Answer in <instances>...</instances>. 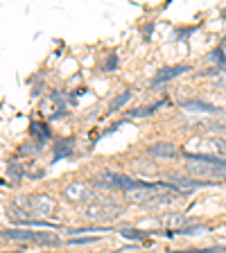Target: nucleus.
I'll use <instances>...</instances> for the list:
<instances>
[{
  "label": "nucleus",
  "instance_id": "obj_1",
  "mask_svg": "<svg viewBox=\"0 0 226 253\" xmlns=\"http://www.w3.org/2000/svg\"><path fill=\"white\" fill-rule=\"evenodd\" d=\"M185 172H188L192 179H199V181H222V179H226V161L224 158L201 156V154L188 152Z\"/></svg>",
  "mask_w": 226,
  "mask_h": 253
},
{
  "label": "nucleus",
  "instance_id": "obj_2",
  "mask_svg": "<svg viewBox=\"0 0 226 253\" xmlns=\"http://www.w3.org/2000/svg\"><path fill=\"white\" fill-rule=\"evenodd\" d=\"M2 235L9 240H21V242H41V244H59V237L54 233H34L27 228H5Z\"/></svg>",
  "mask_w": 226,
  "mask_h": 253
},
{
  "label": "nucleus",
  "instance_id": "obj_3",
  "mask_svg": "<svg viewBox=\"0 0 226 253\" xmlns=\"http://www.w3.org/2000/svg\"><path fill=\"white\" fill-rule=\"evenodd\" d=\"M122 208L118 204H111L109 199H97V201H90L82 212H84L86 219H111V217H116Z\"/></svg>",
  "mask_w": 226,
  "mask_h": 253
},
{
  "label": "nucleus",
  "instance_id": "obj_4",
  "mask_svg": "<svg viewBox=\"0 0 226 253\" xmlns=\"http://www.w3.org/2000/svg\"><path fill=\"white\" fill-rule=\"evenodd\" d=\"M97 185H100V188H111V190H118V188H120V190H125V192H129V190L138 188V185H142V183L129 179V176H125V174L104 172L100 179H97Z\"/></svg>",
  "mask_w": 226,
  "mask_h": 253
},
{
  "label": "nucleus",
  "instance_id": "obj_5",
  "mask_svg": "<svg viewBox=\"0 0 226 253\" xmlns=\"http://www.w3.org/2000/svg\"><path fill=\"white\" fill-rule=\"evenodd\" d=\"M41 113L47 120H57V118L66 116V104H63L61 93H50L45 100L41 102Z\"/></svg>",
  "mask_w": 226,
  "mask_h": 253
},
{
  "label": "nucleus",
  "instance_id": "obj_6",
  "mask_svg": "<svg viewBox=\"0 0 226 253\" xmlns=\"http://www.w3.org/2000/svg\"><path fill=\"white\" fill-rule=\"evenodd\" d=\"M197 145H201V156H215L226 161V138H201L197 140Z\"/></svg>",
  "mask_w": 226,
  "mask_h": 253
},
{
  "label": "nucleus",
  "instance_id": "obj_7",
  "mask_svg": "<svg viewBox=\"0 0 226 253\" xmlns=\"http://www.w3.org/2000/svg\"><path fill=\"white\" fill-rule=\"evenodd\" d=\"M63 197L68 201H89L95 197V192L89 188V183H82V181H73L63 188Z\"/></svg>",
  "mask_w": 226,
  "mask_h": 253
},
{
  "label": "nucleus",
  "instance_id": "obj_8",
  "mask_svg": "<svg viewBox=\"0 0 226 253\" xmlns=\"http://www.w3.org/2000/svg\"><path fill=\"white\" fill-rule=\"evenodd\" d=\"M54 212V201L47 195L32 197V215L34 217H50Z\"/></svg>",
  "mask_w": 226,
  "mask_h": 253
},
{
  "label": "nucleus",
  "instance_id": "obj_9",
  "mask_svg": "<svg viewBox=\"0 0 226 253\" xmlns=\"http://www.w3.org/2000/svg\"><path fill=\"white\" fill-rule=\"evenodd\" d=\"M181 109L188 111V113H220V109H215L213 104H208V102H201V100H185L181 102Z\"/></svg>",
  "mask_w": 226,
  "mask_h": 253
},
{
  "label": "nucleus",
  "instance_id": "obj_10",
  "mask_svg": "<svg viewBox=\"0 0 226 253\" xmlns=\"http://www.w3.org/2000/svg\"><path fill=\"white\" fill-rule=\"evenodd\" d=\"M147 152H149V156H158V158H177L179 156V149H177V145H172V142H156Z\"/></svg>",
  "mask_w": 226,
  "mask_h": 253
},
{
  "label": "nucleus",
  "instance_id": "obj_11",
  "mask_svg": "<svg viewBox=\"0 0 226 253\" xmlns=\"http://www.w3.org/2000/svg\"><path fill=\"white\" fill-rule=\"evenodd\" d=\"M183 73H188V66H172V68H165V70H161V73L154 77L152 84L158 86V84H163V82H170V79L179 77V75H183Z\"/></svg>",
  "mask_w": 226,
  "mask_h": 253
},
{
  "label": "nucleus",
  "instance_id": "obj_12",
  "mask_svg": "<svg viewBox=\"0 0 226 253\" xmlns=\"http://www.w3.org/2000/svg\"><path fill=\"white\" fill-rule=\"evenodd\" d=\"M161 221H163V224H168V226L172 228L174 233L183 231V228H190V226H188L190 219H188L185 215H165V217H161Z\"/></svg>",
  "mask_w": 226,
  "mask_h": 253
},
{
  "label": "nucleus",
  "instance_id": "obj_13",
  "mask_svg": "<svg viewBox=\"0 0 226 253\" xmlns=\"http://www.w3.org/2000/svg\"><path fill=\"white\" fill-rule=\"evenodd\" d=\"M129 100H132V93H129V90H125V93H120L118 97H113V100H111L109 111H118V109H122V106H125Z\"/></svg>",
  "mask_w": 226,
  "mask_h": 253
},
{
  "label": "nucleus",
  "instance_id": "obj_14",
  "mask_svg": "<svg viewBox=\"0 0 226 253\" xmlns=\"http://www.w3.org/2000/svg\"><path fill=\"white\" fill-rule=\"evenodd\" d=\"M120 235H125V237H129V240H145V237H149L152 233H147V231H140V228H122L120 231Z\"/></svg>",
  "mask_w": 226,
  "mask_h": 253
},
{
  "label": "nucleus",
  "instance_id": "obj_15",
  "mask_svg": "<svg viewBox=\"0 0 226 253\" xmlns=\"http://www.w3.org/2000/svg\"><path fill=\"white\" fill-rule=\"evenodd\" d=\"M132 169L136 174H140V176H152L154 174V165L145 163V161H136V163H132Z\"/></svg>",
  "mask_w": 226,
  "mask_h": 253
},
{
  "label": "nucleus",
  "instance_id": "obj_16",
  "mask_svg": "<svg viewBox=\"0 0 226 253\" xmlns=\"http://www.w3.org/2000/svg\"><path fill=\"white\" fill-rule=\"evenodd\" d=\"M32 133L39 138V142H43L45 138H50V131H47V126L39 125V122H32Z\"/></svg>",
  "mask_w": 226,
  "mask_h": 253
},
{
  "label": "nucleus",
  "instance_id": "obj_17",
  "mask_svg": "<svg viewBox=\"0 0 226 253\" xmlns=\"http://www.w3.org/2000/svg\"><path fill=\"white\" fill-rule=\"evenodd\" d=\"M161 104H152V106H142V109H136V111H132V118H142V116H152L154 111L158 109Z\"/></svg>",
  "mask_w": 226,
  "mask_h": 253
},
{
  "label": "nucleus",
  "instance_id": "obj_18",
  "mask_svg": "<svg viewBox=\"0 0 226 253\" xmlns=\"http://www.w3.org/2000/svg\"><path fill=\"white\" fill-rule=\"evenodd\" d=\"M100 237H73V240H68L70 247H77V244H90V242H97Z\"/></svg>",
  "mask_w": 226,
  "mask_h": 253
},
{
  "label": "nucleus",
  "instance_id": "obj_19",
  "mask_svg": "<svg viewBox=\"0 0 226 253\" xmlns=\"http://www.w3.org/2000/svg\"><path fill=\"white\" fill-rule=\"evenodd\" d=\"M70 235H82V233H109V228H75V231H68Z\"/></svg>",
  "mask_w": 226,
  "mask_h": 253
},
{
  "label": "nucleus",
  "instance_id": "obj_20",
  "mask_svg": "<svg viewBox=\"0 0 226 253\" xmlns=\"http://www.w3.org/2000/svg\"><path fill=\"white\" fill-rule=\"evenodd\" d=\"M9 176H11V181H14V183H18V181H21V176H23L21 165H9Z\"/></svg>",
  "mask_w": 226,
  "mask_h": 253
},
{
  "label": "nucleus",
  "instance_id": "obj_21",
  "mask_svg": "<svg viewBox=\"0 0 226 253\" xmlns=\"http://www.w3.org/2000/svg\"><path fill=\"white\" fill-rule=\"evenodd\" d=\"M177 253H226L224 249H188V251H177Z\"/></svg>",
  "mask_w": 226,
  "mask_h": 253
},
{
  "label": "nucleus",
  "instance_id": "obj_22",
  "mask_svg": "<svg viewBox=\"0 0 226 253\" xmlns=\"http://www.w3.org/2000/svg\"><path fill=\"white\" fill-rule=\"evenodd\" d=\"M39 145H41V142H25L21 152L23 154H34V152H39Z\"/></svg>",
  "mask_w": 226,
  "mask_h": 253
},
{
  "label": "nucleus",
  "instance_id": "obj_23",
  "mask_svg": "<svg viewBox=\"0 0 226 253\" xmlns=\"http://www.w3.org/2000/svg\"><path fill=\"white\" fill-rule=\"evenodd\" d=\"M116 63H118V57H116V54H111V59L106 61L104 68H106V70H113V68H116Z\"/></svg>",
  "mask_w": 226,
  "mask_h": 253
},
{
  "label": "nucleus",
  "instance_id": "obj_24",
  "mask_svg": "<svg viewBox=\"0 0 226 253\" xmlns=\"http://www.w3.org/2000/svg\"><path fill=\"white\" fill-rule=\"evenodd\" d=\"M224 47H226V39H224Z\"/></svg>",
  "mask_w": 226,
  "mask_h": 253
}]
</instances>
